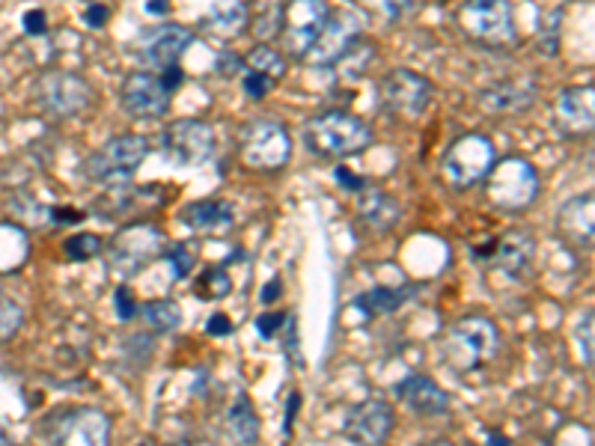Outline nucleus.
<instances>
[{
    "label": "nucleus",
    "instance_id": "de8ad7c7",
    "mask_svg": "<svg viewBox=\"0 0 595 446\" xmlns=\"http://www.w3.org/2000/svg\"><path fill=\"white\" fill-rule=\"evenodd\" d=\"M280 291H284V283L277 280V277H274L272 283H265V289L259 291V301L263 304H274L277 301V298H280Z\"/></svg>",
    "mask_w": 595,
    "mask_h": 446
},
{
    "label": "nucleus",
    "instance_id": "aec40b11",
    "mask_svg": "<svg viewBox=\"0 0 595 446\" xmlns=\"http://www.w3.org/2000/svg\"><path fill=\"white\" fill-rule=\"evenodd\" d=\"M556 235L575 247V251H589L595 238V200L593 194H577L560 205L556 212Z\"/></svg>",
    "mask_w": 595,
    "mask_h": 446
},
{
    "label": "nucleus",
    "instance_id": "72a5a7b5",
    "mask_svg": "<svg viewBox=\"0 0 595 446\" xmlns=\"http://www.w3.org/2000/svg\"><path fill=\"white\" fill-rule=\"evenodd\" d=\"M24 325V310L12 298L0 295V342H10Z\"/></svg>",
    "mask_w": 595,
    "mask_h": 446
},
{
    "label": "nucleus",
    "instance_id": "b1692460",
    "mask_svg": "<svg viewBox=\"0 0 595 446\" xmlns=\"http://www.w3.org/2000/svg\"><path fill=\"white\" fill-rule=\"evenodd\" d=\"M182 223H188L191 230H200V233H224L235 223L233 203H226V200H200V203H191L182 212Z\"/></svg>",
    "mask_w": 595,
    "mask_h": 446
},
{
    "label": "nucleus",
    "instance_id": "6ab92c4d",
    "mask_svg": "<svg viewBox=\"0 0 595 446\" xmlns=\"http://www.w3.org/2000/svg\"><path fill=\"white\" fill-rule=\"evenodd\" d=\"M554 126L563 137H589L595 128V89L593 84L569 87L560 93L554 107Z\"/></svg>",
    "mask_w": 595,
    "mask_h": 446
},
{
    "label": "nucleus",
    "instance_id": "09e8293b",
    "mask_svg": "<svg viewBox=\"0 0 595 446\" xmlns=\"http://www.w3.org/2000/svg\"><path fill=\"white\" fill-rule=\"evenodd\" d=\"M167 10H170V3H167V0H147L149 15H164Z\"/></svg>",
    "mask_w": 595,
    "mask_h": 446
},
{
    "label": "nucleus",
    "instance_id": "1a4fd4ad",
    "mask_svg": "<svg viewBox=\"0 0 595 446\" xmlns=\"http://www.w3.org/2000/svg\"><path fill=\"white\" fill-rule=\"evenodd\" d=\"M110 432H114V426H110L108 414L87 405L63 407L42 426L45 440L72 446H105L110 440Z\"/></svg>",
    "mask_w": 595,
    "mask_h": 446
},
{
    "label": "nucleus",
    "instance_id": "a878e982",
    "mask_svg": "<svg viewBox=\"0 0 595 446\" xmlns=\"http://www.w3.org/2000/svg\"><path fill=\"white\" fill-rule=\"evenodd\" d=\"M411 295H414L411 286H405V289L375 286V289L358 295V298H354V307H358L361 312H366V316H391V312L402 310V307L408 304Z\"/></svg>",
    "mask_w": 595,
    "mask_h": 446
},
{
    "label": "nucleus",
    "instance_id": "f03ea898",
    "mask_svg": "<svg viewBox=\"0 0 595 446\" xmlns=\"http://www.w3.org/2000/svg\"><path fill=\"white\" fill-rule=\"evenodd\" d=\"M301 140L312 156L349 158L361 156L363 149H370L375 135H372L370 123H363V119L354 117V114H346V110H322V114L307 119Z\"/></svg>",
    "mask_w": 595,
    "mask_h": 446
},
{
    "label": "nucleus",
    "instance_id": "e433bc0d",
    "mask_svg": "<svg viewBox=\"0 0 595 446\" xmlns=\"http://www.w3.org/2000/svg\"><path fill=\"white\" fill-rule=\"evenodd\" d=\"M244 96L254 98V102H263L268 93L274 89V81L268 78V75H263V72H254V68H244Z\"/></svg>",
    "mask_w": 595,
    "mask_h": 446
},
{
    "label": "nucleus",
    "instance_id": "f704fd0d",
    "mask_svg": "<svg viewBox=\"0 0 595 446\" xmlns=\"http://www.w3.org/2000/svg\"><path fill=\"white\" fill-rule=\"evenodd\" d=\"M593 321H595L593 310H586L575 328L577 351H581V360H584L586 369H593Z\"/></svg>",
    "mask_w": 595,
    "mask_h": 446
},
{
    "label": "nucleus",
    "instance_id": "c9c22d12",
    "mask_svg": "<svg viewBox=\"0 0 595 446\" xmlns=\"http://www.w3.org/2000/svg\"><path fill=\"white\" fill-rule=\"evenodd\" d=\"M370 3L384 15L387 24H400V21L408 19L414 7H417V0H370Z\"/></svg>",
    "mask_w": 595,
    "mask_h": 446
},
{
    "label": "nucleus",
    "instance_id": "39448f33",
    "mask_svg": "<svg viewBox=\"0 0 595 446\" xmlns=\"http://www.w3.org/2000/svg\"><path fill=\"white\" fill-rule=\"evenodd\" d=\"M149 158V140L144 135H119L102 144L84 161V176L102 188L128 184Z\"/></svg>",
    "mask_w": 595,
    "mask_h": 446
},
{
    "label": "nucleus",
    "instance_id": "dca6fc26",
    "mask_svg": "<svg viewBox=\"0 0 595 446\" xmlns=\"http://www.w3.org/2000/svg\"><path fill=\"white\" fill-rule=\"evenodd\" d=\"M331 15L328 0H289L284 7V40L289 54L298 60L307 57L316 36L322 33L325 21Z\"/></svg>",
    "mask_w": 595,
    "mask_h": 446
},
{
    "label": "nucleus",
    "instance_id": "2f4dec72",
    "mask_svg": "<svg viewBox=\"0 0 595 446\" xmlns=\"http://www.w3.org/2000/svg\"><path fill=\"white\" fill-rule=\"evenodd\" d=\"M10 212L15 214L21 223H28V226H45V223H51L49 205H42L36 197H30V194L12 197Z\"/></svg>",
    "mask_w": 595,
    "mask_h": 446
},
{
    "label": "nucleus",
    "instance_id": "0eeeda50",
    "mask_svg": "<svg viewBox=\"0 0 595 446\" xmlns=\"http://www.w3.org/2000/svg\"><path fill=\"white\" fill-rule=\"evenodd\" d=\"M238 156L247 170L256 173H277L289 164L293 158V137L289 128L277 119H254L251 126L242 128L238 140Z\"/></svg>",
    "mask_w": 595,
    "mask_h": 446
},
{
    "label": "nucleus",
    "instance_id": "4468645a",
    "mask_svg": "<svg viewBox=\"0 0 595 446\" xmlns=\"http://www.w3.org/2000/svg\"><path fill=\"white\" fill-rule=\"evenodd\" d=\"M474 259L488 268H498V272L509 274V277H521L530 272V265L536 259V238L524 230L516 226L509 233L498 235V238H488L486 244L474 247Z\"/></svg>",
    "mask_w": 595,
    "mask_h": 446
},
{
    "label": "nucleus",
    "instance_id": "c756f323",
    "mask_svg": "<svg viewBox=\"0 0 595 446\" xmlns=\"http://www.w3.org/2000/svg\"><path fill=\"white\" fill-rule=\"evenodd\" d=\"M244 66L254 68V72H263V75H268L272 81H280L286 75V60L280 51H274L272 45H256V49H251V54L244 57Z\"/></svg>",
    "mask_w": 595,
    "mask_h": 446
},
{
    "label": "nucleus",
    "instance_id": "a19ab883",
    "mask_svg": "<svg viewBox=\"0 0 595 446\" xmlns=\"http://www.w3.org/2000/svg\"><path fill=\"white\" fill-rule=\"evenodd\" d=\"M333 179H337V184H340L342 191H349V194H361L363 188H370V182H366L363 176L354 173V170H349V167H337Z\"/></svg>",
    "mask_w": 595,
    "mask_h": 446
},
{
    "label": "nucleus",
    "instance_id": "79ce46f5",
    "mask_svg": "<svg viewBox=\"0 0 595 446\" xmlns=\"http://www.w3.org/2000/svg\"><path fill=\"white\" fill-rule=\"evenodd\" d=\"M244 57L242 54H235V51H224L215 63V72L221 78H235V75H242L244 72Z\"/></svg>",
    "mask_w": 595,
    "mask_h": 446
},
{
    "label": "nucleus",
    "instance_id": "a18cd8bd",
    "mask_svg": "<svg viewBox=\"0 0 595 446\" xmlns=\"http://www.w3.org/2000/svg\"><path fill=\"white\" fill-rule=\"evenodd\" d=\"M205 330H209L212 337H226V333H233V319H230L226 312H215V316L209 319V325H205Z\"/></svg>",
    "mask_w": 595,
    "mask_h": 446
},
{
    "label": "nucleus",
    "instance_id": "8fccbe9b",
    "mask_svg": "<svg viewBox=\"0 0 595 446\" xmlns=\"http://www.w3.org/2000/svg\"><path fill=\"white\" fill-rule=\"evenodd\" d=\"M486 440H488V444H498V446H507L509 444V437L507 435H500V432H488Z\"/></svg>",
    "mask_w": 595,
    "mask_h": 446
},
{
    "label": "nucleus",
    "instance_id": "f257e3e1",
    "mask_svg": "<svg viewBox=\"0 0 595 446\" xmlns=\"http://www.w3.org/2000/svg\"><path fill=\"white\" fill-rule=\"evenodd\" d=\"M440 360L456 375L488 367L500 354V330L486 316H465L453 321L440 337Z\"/></svg>",
    "mask_w": 595,
    "mask_h": 446
},
{
    "label": "nucleus",
    "instance_id": "4be33fe9",
    "mask_svg": "<svg viewBox=\"0 0 595 446\" xmlns=\"http://www.w3.org/2000/svg\"><path fill=\"white\" fill-rule=\"evenodd\" d=\"M539 98L533 81H495L477 93L479 110L486 114H521Z\"/></svg>",
    "mask_w": 595,
    "mask_h": 446
},
{
    "label": "nucleus",
    "instance_id": "f8f14e48",
    "mask_svg": "<svg viewBox=\"0 0 595 446\" xmlns=\"http://www.w3.org/2000/svg\"><path fill=\"white\" fill-rule=\"evenodd\" d=\"M363 40V19L354 10H340L328 15L322 33L316 36L312 49L307 51V66L331 68Z\"/></svg>",
    "mask_w": 595,
    "mask_h": 446
},
{
    "label": "nucleus",
    "instance_id": "423d86ee",
    "mask_svg": "<svg viewBox=\"0 0 595 446\" xmlns=\"http://www.w3.org/2000/svg\"><path fill=\"white\" fill-rule=\"evenodd\" d=\"M495 161H498V149L491 144V137L470 131V135H461L459 140L449 144L444 161H440V170H444L449 188L456 194H465V191H474L477 184H482Z\"/></svg>",
    "mask_w": 595,
    "mask_h": 446
},
{
    "label": "nucleus",
    "instance_id": "f3484780",
    "mask_svg": "<svg viewBox=\"0 0 595 446\" xmlns=\"http://www.w3.org/2000/svg\"><path fill=\"white\" fill-rule=\"evenodd\" d=\"M396 426V414L384 399H363L354 407H349L346 423H342V435L352 444H384Z\"/></svg>",
    "mask_w": 595,
    "mask_h": 446
},
{
    "label": "nucleus",
    "instance_id": "cd10ccee",
    "mask_svg": "<svg viewBox=\"0 0 595 446\" xmlns=\"http://www.w3.org/2000/svg\"><path fill=\"white\" fill-rule=\"evenodd\" d=\"M30 238L19 223H0V274L19 272L28 263Z\"/></svg>",
    "mask_w": 595,
    "mask_h": 446
},
{
    "label": "nucleus",
    "instance_id": "6e6552de",
    "mask_svg": "<svg viewBox=\"0 0 595 446\" xmlns=\"http://www.w3.org/2000/svg\"><path fill=\"white\" fill-rule=\"evenodd\" d=\"M36 102L40 107L54 119H72L87 114L89 107L96 105V93L89 87L87 81L66 72V68H49L42 72L36 84H33Z\"/></svg>",
    "mask_w": 595,
    "mask_h": 446
},
{
    "label": "nucleus",
    "instance_id": "a211bd4d",
    "mask_svg": "<svg viewBox=\"0 0 595 446\" xmlns=\"http://www.w3.org/2000/svg\"><path fill=\"white\" fill-rule=\"evenodd\" d=\"M194 30L182 24H161L156 30H147L137 42V54L144 63L152 66V72H161L167 66H177L182 54L194 45Z\"/></svg>",
    "mask_w": 595,
    "mask_h": 446
},
{
    "label": "nucleus",
    "instance_id": "412c9836",
    "mask_svg": "<svg viewBox=\"0 0 595 446\" xmlns=\"http://www.w3.org/2000/svg\"><path fill=\"white\" fill-rule=\"evenodd\" d=\"M393 396L417 417H440L449 411L447 390L440 387L438 381H432L429 375H408L393 387Z\"/></svg>",
    "mask_w": 595,
    "mask_h": 446
},
{
    "label": "nucleus",
    "instance_id": "49530a36",
    "mask_svg": "<svg viewBox=\"0 0 595 446\" xmlns=\"http://www.w3.org/2000/svg\"><path fill=\"white\" fill-rule=\"evenodd\" d=\"M301 411V393H289V402H286V435L293 432V423H295V414Z\"/></svg>",
    "mask_w": 595,
    "mask_h": 446
},
{
    "label": "nucleus",
    "instance_id": "c85d7f7f",
    "mask_svg": "<svg viewBox=\"0 0 595 446\" xmlns=\"http://www.w3.org/2000/svg\"><path fill=\"white\" fill-rule=\"evenodd\" d=\"M137 312H140V319L147 321V328L152 330V333H173V330L182 325V310H179V304H173L170 298L144 304Z\"/></svg>",
    "mask_w": 595,
    "mask_h": 446
},
{
    "label": "nucleus",
    "instance_id": "7c9ffc66",
    "mask_svg": "<svg viewBox=\"0 0 595 446\" xmlns=\"http://www.w3.org/2000/svg\"><path fill=\"white\" fill-rule=\"evenodd\" d=\"M196 291H200V298H209V301H221V298H226V295L233 291V280H230L226 265H212V268H205V272L200 274V280H196Z\"/></svg>",
    "mask_w": 595,
    "mask_h": 446
},
{
    "label": "nucleus",
    "instance_id": "2eb2a0df",
    "mask_svg": "<svg viewBox=\"0 0 595 446\" xmlns=\"http://www.w3.org/2000/svg\"><path fill=\"white\" fill-rule=\"evenodd\" d=\"M119 102H123V110H126L128 117L158 119L164 117L170 105H173V89L167 87L161 72L144 68V72H131L123 81Z\"/></svg>",
    "mask_w": 595,
    "mask_h": 446
},
{
    "label": "nucleus",
    "instance_id": "4c0bfd02",
    "mask_svg": "<svg viewBox=\"0 0 595 446\" xmlns=\"http://www.w3.org/2000/svg\"><path fill=\"white\" fill-rule=\"evenodd\" d=\"M164 259L170 263V268H173V277H177V280H185L188 274L194 272V253L188 251L185 244H179L173 251H167Z\"/></svg>",
    "mask_w": 595,
    "mask_h": 446
},
{
    "label": "nucleus",
    "instance_id": "393cba45",
    "mask_svg": "<svg viewBox=\"0 0 595 446\" xmlns=\"http://www.w3.org/2000/svg\"><path fill=\"white\" fill-rule=\"evenodd\" d=\"M247 7L242 0H221L215 10L209 12L203 19V30L215 40H233L235 33H242L247 28Z\"/></svg>",
    "mask_w": 595,
    "mask_h": 446
},
{
    "label": "nucleus",
    "instance_id": "20e7f679",
    "mask_svg": "<svg viewBox=\"0 0 595 446\" xmlns=\"http://www.w3.org/2000/svg\"><path fill=\"white\" fill-rule=\"evenodd\" d=\"M488 205L498 212H524L539 197V173L528 158H498L482 179Z\"/></svg>",
    "mask_w": 595,
    "mask_h": 446
},
{
    "label": "nucleus",
    "instance_id": "c03bdc74",
    "mask_svg": "<svg viewBox=\"0 0 595 446\" xmlns=\"http://www.w3.org/2000/svg\"><path fill=\"white\" fill-rule=\"evenodd\" d=\"M21 24H24V33H30V36H42V33L49 30L45 10H28L24 12V19H21Z\"/></svg>",
    "mask_w": 595,
    "mask_h": 446
},
{
    "label": "nucleus",
    "instance_id": "bb28decb",
    "mask_svg": "<svg viewBox=\"0 0 595 446\" xmlns=\"http://www.w3.org/2000/svg\"><path fill=\"white\" fill-rule=\"evenodd\" d=\"M226 435L233 437L235 444H256L259 440V417H256L251 399L238 396L226 411Z\"/></svg>",
    "mask_w": 595,
    "mask_h": 446
},
{
    "label": "nucleus",
    "instance_id": "ea45409f",
    "mask_svg": "<svg viewBox=\"0 0 595 446\" xmlns=\"http://www.w3.org/2000/svg\"><path fill=\"white\" fill-rule=\"evenodd\" d=\"M286 319H289L286 312H263V316L256 319V330H259V337H263V340H274V337L284 330Z\"/></svg>",
    "mask_w": 595,
    "mask_h": 446
},
{
    "label": "nucleus",
    "instance_id": "37998d69",
    "mask_svg": "<svg viewBox=\"0 0 595 446\" xmlns=\"http://www.w3.org/2000/svg\"><path fill=\"white\" fill-rule=\"evenodd\" d=\"M110 19V7L108 3H89L87 10H84V24L93 30H102L108 24Z\"/></svg>",
    "mask_w": 595,
    "mask_h": 446
},
{
    "label": "nucleus",
    "instance_id": "ddd939ff",
    "mask_svg": "<svg viewBox=\"0 0 595 446\" xmlns=\"http://www.w3.org/2000/svg\"><path fill=\"white\" fill-rule=\"evenodd\" d=\"M164 156L177 167H203L215 158V128L203 119H177L161 137Z\"/></svg>",
    "mask_w": 595,
    "mask_h": 446
},
{
    "label": "nucleus",
    "instance_id": "7ed1b4c3",
    "mask_svg": "<svg viewBox=\"0 0 595 446\" xmlns=\"http://www.w3.org/2000/svg\"><path fill=\"white\" fill-rule=\"evenodd\" d=\"M456 24L482 49H509L518 40L512 0H465L456 12Z\"/></svg>",
    "mask_w": 595,
    "mask_h": 446
},
{
    "label": "nucleus",
    "instance_id": "9d476101",
    "mask_svg": "<svg viewBox=\"0 0 595 446\" xmlns=\"http://www.w3.org/2000/svg\"><path fill=\"white\" fill-rule=\"evenodd\" d=\"M381 107L400 119H419L429 110L435 87L426 75L414 68H391L379 84Z\"/></svg>",
    "mask_w": 595,
    "mask_h": 446
},
{
    "label": "nucleus",
    "instance_id": "9b49d317",
    "mask_svg": "<svg viewBox=\"0 0 595 446\" xmlns=\"http://www.w3.org/2000/svg\"><path fill=\"white\" fill-rule=\"evenodd\" d=\"M164 251V233L152 223H131L119 230L108 244V263L119 277L144 272L152 259H158Z\"/></svg>",
    "mask_w": 595,
    "mask_h": 446
},
{
    "label": "nucleus",
    "instance_id": "473e14b6",
    "mask_svg": "<svg viewBox=\"0 0 595 446\" xmlns=\"http://www.w3.org/2000/svg\"><path fill=\"white\" fill-rule=\"evenodd\" d=\"M102 251H105V242L93 233H75L63 244V253H66L68 263H87V259L98 256Z\"/></svg>",
    "mask_w": 595,
    "mask_h": 446
},
{
    "label": "nucleus",
    "instance_id": "58836bf2",
    "mask_svg": "<svg viewBox=\"0 0 595 446\" xmlns=\"http://www.w3.org/2000/svg\"><path fill=\"white\" fill-rule=\"evenodd\" d=\"M114 310H117V316L123 321H131L137 316V304H135V291H131V286H117V291H114Z\"/></svg>",
    "mask_w": 595,
    "mask_h": 446
},
{
    "label": "nucleus",
    "instance_id": "5701e85b",
    "mask_svg": "<svg viewBox=\"0 0 595 446\" xmlns=\"http://www.w3.org/2000/svg\"><path fill=\"white\" fill-rule=\"evenodd\" d=\"M402 221L400 200L379 188H363L358 200V223L372 235L393 233Z\"/></svg>",
    "mask_w": 595,
    "mask_h": 446
}]
</instances>
